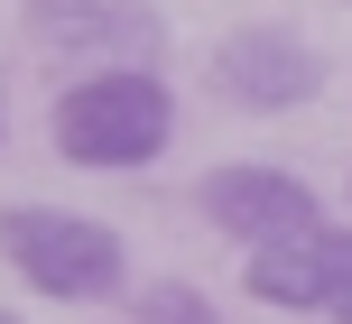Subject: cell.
<instances>
[{
  "label": "cell",
  "mask_w": 352,
  "mask_h": 324,
  "mask_svg": "<svg viewBox=\"0 0 352 324\" xmlns=\"http://www.w3.org/2000/svg\"><path fill=\"white\" fill-rule=\"evenodd\" d=\"M0 324H19V315H10V306H0Z\"/></svg>",
  "instance_id": "9"
},
{
  "label": "cell",
  "mask_w": 352,
  "mask_h": 324,
  "mask_svg": "<svg viewBox=\"0 0 352 324\" xmlns=\"http://www.w3.org/2000/svg\"><path fill=\"white\" fill-rule=\"evenodd\" d=\"M176 139V93L148 65H102L56 102V148L74 167H148Z\"/></svg>",
  "instance_id": "1"
},
{
  "label": "cell",
  "mask_w": 352,
  "mask_h": 324,
  "mask_svg": "<svg viewBox=\"0 0 352 324\" xmlns=\"http://www.w3.org/2000/svg\"><path fill=\"white\" fill-rule=\"evenodd\" d=\"M37 47H65V56H148L167 37V19L148 0H19Z\"/></svg>",
  "instance_id": "5"
},
{
  "label": "cell",
  "mask_w": 352,
  "mask_h": 324,
  "mask_svg": "<svg viewBox=\"0 0 352 324\" xmlns=\"http://www.w3.org/2000/svg\"><path fill=\"white\" fill-rule=\"evenodd\" d=\"M324 315H334V324H352V278H343V288H334V306H324Z\"/></svg>",
  "instance_id": "8"
},
{
  "label": "cell",
  "mask_w": 352,
  "mask_h": 324,
  "mask_svg": "<svg viewBox=\"0 0 352 324\" xmlns=\"http://www.w3.org/2000/svg\"><path fill=\"white\" fill-rule=\"evenodd\" d=\"M140 324H223V315H213V297H204V288L158 278V288H140Z\"/></svg>",
  "instance_id": "7"
},
{
  "label": "cell",
  "mask_w": 352,
  "mask_h": 324,
  "mask_svg": "<svg viewBox=\"0 0 352 324\" xmlns=\"http://www.w3.org/2000/svg\"><path fill=\"white\" fill-rule=\"evenodd\" d=\"M0 251H10V269L28 278L37 297H65V306H93V297L130 288L121 232H102V222H84V213H56V204H10V213H0Z\"/></svg>",
  "instance_id": "2"
},
{
  "label": "cell",
  "mask_w": 352,
  "mask_h": 324,
  "mask_svg": "<svg viewBox=\"0 0 352 324\" xmlns=\"http://www.w3.org/2000/svg\"><path fill=\"white\" fill-rule=\"evenodd\" d=\"M213 93L232 111H297L324 93V56L297 28H232L213 47Z\"/></svg>",
  "instance_id": "4"
},
{
  "label": "cell",
  "mask_w": 352,
  "mask_h": 324,
  "mask_svg": "<svg viewBox=\"0 0 352 324\" xmlns=\"http://www.w3.org/2000/svg\"><path fill=\"white\" fill-rule=\"evenodd\" d=\"M241 278H250V297H260V306H278V315H324V306H334V288L352 278V232L324 222V232H306V241L250 251Z\"/></svg>",
  "instance_id": "6"
},
{
  "label": "cell",
  "mask_w": 352,
  "mask_h": 324,
  "mask_svg": "<svg viewBox=\"0 0 352 324\" xmlns=\"http://www.w3.org/2000/svg\"><path fill=\"white\" fill-rule=\"evenodd\" d=\"M204 213L223 222L241 251H278V241L324 232V195L297 167H213L204 176Z\"/></svg>",
  "instance_id": "3"
}]
</instances>
